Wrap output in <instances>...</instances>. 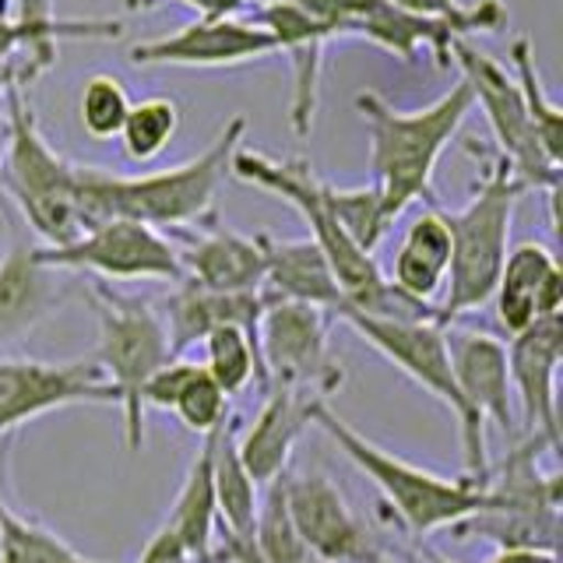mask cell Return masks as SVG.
<instances>
[{
    "label": "cell",
    "mask_w": 563,
    "mask_h": 563,
    "mask_svg": "<svg viewBox=\"0 0 563 563\" xmlns=\"http://www.w3.org/2000/svg\"><path fill=\"white\" fill-rule=\"evenodd\" d=\"M246 117H229L211 145L194 158L155 173H113L99 166H78V216L81 233L106 219H131L166 229L194 225L216 216V194L233 166V155L243 148Z\"/></svg>",
    "instance_id": "obj_1"
},
{
    "label": "cell",
    "mask_w": 563,
    "mask_h": 563,
    "mask_svg": "<svg viewBox=\"0 0 563 563\" xmlns=\"http://www.w3.org/2000/svg\"><path fill=\"white\" fill-rule=\"evenodd\" d=\"M229 173L243 184L275 194V198L299 211V219L310 229V240L321 246V254L331 264L334 282H339V289L345 296V307H356L374 317H398V321H427V317H437V307H422L416 299L401 296L377 268L374 254H363L349 240V233L328 208L324 180L313 173L307 158H272L254 148H240L233 155Z\"/></svg>",
    "instance_id": "obj_2"
},
{
    "label": "cell",
    "mask_w": 563,
    "mask_h": 563,
    "mask_svg": "<svg viewBox=\"0 0 563 563\" xmlns=\"http://www.w3.org/2000/svg\"><path fill=\"white\" fill-rule=\"evenodd\" d=\"M356 110L366 123L369 176H374V187L380 194L384 219L395 225L401 211L416 201L433 208L437 163L472 113L468 85L457 81L451 92L422 106V110H395L377 92H360Z\"/></svg>",
    "instance_id": "obj_3"
},
{
    "label": "cell",
    "mask_w": 563,
    "mask_h": 563,
    "mask_svg": "<svg viewBox=\"0 0 563 563\" xmlns=\"http://www.w3.org/2000/svg\"><path fill=\"white\" fill-rule=\"evenodd\" d=\"M521 194H528V187L518 180L515 169L500 155H483L468 205L457 211H444L451 233V268L444 282V303H437L440 324L451 328V321L483 310L493 299L500 268L507 261L510 222H515Z\"/></svg>",
    "instance_id": "obj_4"
},
{
    "label": "cell",
    "mask_w": 563,
    "mask_h": 563,
    "mask_svg": "<svg viewBox=\"0 0 563 563\" xmlns=\"http://www.w3.org/2000/svg\"><path fill=\"white\" fill-rule=\"evenodd\" d=\"M313 427L324 430L331 437V444L380 489V497L391 507L398 525L416 539L433 536L440 528H451L462 518L475 515V510L489 507V493L483 483L468 479V475H462V479H444V475L409 465L405 457L377 448L374 440H366L356 427H349L328 401L317 409Z\"/></svg>",
    "instance_id": "obj_5"
},
{
    "label": "cell",
    "mask_w": 563,
    "mask_h": 563,
    "mask_svg": "<svg viewBox=\"0 0 563 563\" xmlns=\"http://www.w3.org/2000/svg\"><path fill=\"white\" fill-rule=\"evenodd\" d=\"M542 451H553L542 437H518L497 472L486 475L489 507L451 525L454 539H483L497 550H560L563 475L542 472Z\"/></svg>",
    "instance_id": "obj_6"
},
{
    "label": "cell",
    "mask_w": 563,
    "mask_h": 563,
    "mask_svg": "<svg viewBox=\"0 0 563 563\" xmlns=\"http://www.w3.org/2000/svg\"><path fill=\"white\" fill-rule=\"evenodd\" d=\"M8 102V148L0 166V190L22 211L25 225L43 243L64 246L81 236L78 216V166L49 145L40 131L22 88H11Z\"/></svg>",
    "instance_id": "obj_7"
},
{
    "label": "cell",
    "mask_w": 563,
    "mask_h": 563,
    "mask_svg": "<svg viewBox=\"0 0 563 563\" xmlns=\"http://www.w3.org/2000/svg\"><path fill=\"white\" fill-rule=\"evenodd\" d=\"M88 303L96 310L99 321V345H96V363L113 384L117 401L123 409V440L128 451L145 448V409H141V391L158 374L173 356H169V339L163 328L155 303L141 296L117 292L106 282H88L85 286Z\"/></svg>",
    "instance_id": "obj_8"
},
{
    "label": "cell",
    "mask_w": 563,
    "mask_h": 563,
    "mask_svg": "<svg viewBox=\"0 0 563 563\" xmlns=\"http://www.w3.org/2000/svg\"><path fill=\"white\" fill-rule=\"evenodd\" d=\"M334 321L349 324L360 339L380 352V356L398 366L405 377L416 380L422 391L433 395L440 405H448L451 416L462 430V451H465V475L475 483H486L493 472L489 451H486V427L479 419H472L465 409L462 391H457L451 352H448V324H440L437 317L427 321H398V317H374L356 307H342L334 313Z\"/></svg>",
    "instance_id": "obj_9"
},
{
    "label": "cell",
    "mask_w": 563,
    "mask_h": 563,
    "mask_svg": "<svg viewBox=\"0 0 563 563\" xmlns=\"http://www.w3.org/2000/svg\"><path fill=\"white\" fill-rule=\"evenodd\" d=\"M261 299L264 310L257 324V352L264 380L286 384L328 401L345 384V369L331 356L328 345L334 317L321 307L292 303V299H272L264 292Z\"/></svg>",
    "instance_id": "obj_10"
},
{
    "label": "cell",
    "mask_w": 563,
    "mask_h": 563,
    "mask_svg": "<svg viewBox=\"0 0 563 563\" xmlns=\"http://www.w3.org/2000/svg\"><path fill=\"white\" fill-rule=\"evenodd\" d=\"M451 60L462 67V81L472 92V106H483L489 131L500 145V158L515 169L518 180L528 190H560V166L550 163V155L539 145V134L525 110L515 75H507V67H500L489 53L475 49L468 40L451 43Z\"/></svg>",
    "instance_id": "obj_11"
},
{
    "label": "cell",
    "mask_w": 563,
    "mask_h": 563,
    "mask_svg": "<svg viewBox=\"0 0 563 563\" xmlns=\"http://www.w3.org/2000/svg\"><path fill=\"white\" fill-rule=\"evenodd\" d=\"M35 261L53 272H92L113 282H180V257L152 225L106 219L64 246H35Z\"/></svg>",
    "instance_id": "obj_12"
},
{
    "label": "cell",
    "mask_w": 563,
    "mask_h": 563,
    "mask_svg": "<svg viewBox=\"0 0 563 563\" xmlns=\"http://www.w3.org/2000/svg\"><path fill=\"white\" fill-rule=\"evenodd\" d=\"M110 401H117V391L92 356L67 363L0 360V437L53 409Z\"/></svg>",
    "instance_id": "obj_13"
},
{
    "label": "cell",
    "mask_w": 563,
    "mask_h": 563,
    "mask_svg": "<svg viewBox=\"0 0 563 563\" xmlns=\"http://www.w3.org/2000/svg\"><path fill=\"white\" fill-rule=\"evenodd\" d=\"M286 500L307 553L324 563H374L384 542L352 510L345 493L324 472L286 468Z\"/></svg>",
    "instance_id": "obj_14"
},
{
    "label": "cell",
    "mask_w": 563,
    "mask_h": 563,
    "mask_svg": "<svg viewBox=\"0 0 563 563\" xmlns=\"http://www.w3.org/2000/svg\"><path fill=\"white\" fill-rule=\"evenodd\" d=\"M507 377L515 391V416L521 419L518 437H542L560 454V405L556 380L563 363V313L539 317L536 324L510 334Z\"/></svg>",
    "instance_id": "obj_15"
},
{
    "label": "cell",
    "mask_w": 563,
    "mask_h": 563,
    "mask_svg": "<svg viewBox=\"0 0 563 563\" xmlns=\"http://www.w3.org/2000/svg\"><path fill=\"white\" fill-rule=\"evenodd\" d=\"M278 46L268 32L243 18H198L158 40L134 43L128 60L134 67H236L275 57Z\"/></svg>",
    "instance_id": "obj_16"
},
{
    "label": "cell",
    "mask_w": 563,
    "mask_h": 563,
    "mask_svg": "<svg viewBox=\"0 0 563 563\" xmlns=\"http://www.w3.org/2000/svg\"><path fill=\"white\" fill-rule=\"evenodd\" d=\"M176 257H180V282L211 289V292H254L264 282V246L261 233L243 236L236 229L208 216L194 225L166 229L163 233Z\"/></svg>",
    "instance_id": "obj_17"
},
{
    "label": "cell",
    "mask_w": 563,
    "mask_h": 563,
    "mask_svg": "<svg viewBox=\"0 0 563 563\" xmlns=\"http://www.w3.org/2000/svg\"><path fill=\"white\" fill-rule=\"evenodd\" d=\"M251 22L268 32L278 53L289 57V67H292L289 123H292L296 137H307L313 131L317 102H321L324 46L331 43V32L324 22H317L310 11L292 4V0H268V4H257Z\"/></svg>",
    "instance_id": "obj_18"
},
{
    "label": "cell",
    "mask_w": 563,
    "mask_h": 563,
    "mask_svg": "<svg viewBox=\"0 0 563 563\" xmlns=\"http://www.w3.org/2000/svg\"><path fill=\"white\" fill-rule=\"evenodd\" d=\"M321 405L324 398H317V395L296 391V387H286V384H268L264 405L254 416V422L243 433L236 430L240 462L251 472V479L257 486L278 479V475L289 468V457L299 444V437L313 427Z\"/></svg>",
    "instance_id": "obj_19"
},
{
    "label": "cell",
    "mask_w": 563,
    "mask_h": 563,
    "mask_svg": "<svg viewBox=\"0 0 563 563\" xmlns=\"http://www.w3.org/2000/svg\"><path fill=\"white\" fill-rule=\"evenodd\" d=\"M448 352L454 366L457 391H462L465 409L472 419L486 427L497 422L504 433L518 440V416H515V391L507 377V349L500 339L486 331L448 328Z\"/></svg>",
    "instance_id": "obj_20"
},
{
    "label": "cell",
    "mask_w": 563,
    "mask_h": 563,
    "mask_svg": "<svg viewBox=\"0 0 563 563\" xmlns=\"http://www.w3.org/2000/svg\"><path fill=\"white\" fill-rule=\"evenodd\" d=\"M155 310L163 317V328L169 339V356L184 360L194 345H201L208 334L219 328H243L257 342L264 299H261V289L211 292V289L194 286V282H176Z\"/></svg>",
    "instance_id": "obj_21"
},
{
    "label": "cell",
    "mask_w": 563,
    "mask_h": 563,
    "mask_svg": "<svg viewBox=\"0 0 563 563\" xmlns=\"http://www.w3.org/2000/svg\"><path fill=\"white\" fill-rule=\"evenodd\" d=\"M489 303L507 339L536 324L539 317L563 313V272L556 254L542 243H521L507 251Z\"/></svg>",
    "instance_id": "obj_22"
},
{
    "label": "cell",
    "mask_w": 563,
    "mask_h": 563,
    "mask_svg": "<svg viewBox=\"0 0 563 563\" xmlns=\"http://www.w3.org/2000/svg\"><path fill=\"white\" fill-rule=\"evenodd\" d=\"M70 282L35 261V246L14 240L0 257V345H11L35 331L49 313L64 307Z\"/></svg>",
    "instance_id": "obj_23"
},
{
    "label": "cell",
    "mask_w": 563,
    "mask_h": 563,
    "mask_svg": "<svg viewBox=\"0 0 563 563\" xmlns=\"http://www.w3.org/2000/svg\"><path fill=\"white\" fill-rule=\"evenodd\" d=\"M261 246H264V282H261L264 296L321 307L331 317L345 307V296L339 289V282H334L331 264L310 236L275 240L268 233H261Z\"/></svg>",
    "instance_id": "obj_24"
},
{
    "label": "cell",
    "mask_w": 563,
    "mask_h": 563,
    "mask_svg": "<svg viewBox=\"0 0 563 563\" xmlns=\"http://www.w3.org/2000/svg\"><path fill=\"white\" fill-rule=\"evenodd\" d=\"M448 268H451V233L444 211L433 205L405 229V236L391 257V272L384 278L401 296L416 299L422 307H437V296L444 292L448 282Z\"/></svg>",
    "instance_id": "obj_25"
},
{
    "label": "cell",
    "mask_w": 563,
    "mask_h": 563,
    "mask_svg": "<svg viewBox=\"0 0 563 563\" xmlns=\"http://www.w3.org/2000/svg\"><path fill=\"white\" fill-rule=\"evenodd\" d=\"M141 409L173 412L190 433L208 437L229 419V398L222 387L205 374L201 363L169 360L141 391Z\"/></svg>",
    "instance_id": "obj_26"
},
{
    "label": "cell",
    "mask_w": 563,
    "mask_h": 563,
    "mask_svg": "<svg viewBox=\"0 0 563 563\" xmlns=\"http://www.w3.org/2000/svg\"><path fill=\"white\" fill-rule=\"evenodd\" d=\"M163 528H169L173 539L184 545L194 563H216L219 504L216 483H211V433L201 437V451L194 454Z\"/></svg>",
    "instance_id": "obj_27"
},
{
    "label": "cell",
    "mask_w": 563,
    "mask_h": 563,
    "mask_svg": "<svg viewBox=\"0 0 563 563\" xmlns=\"http://www.w3.org/2000/svg\"><path fill=\"white\" fill-rule=\"evenodd\" d=\"M236 419L229 416L222 427L211 433V483H216V504H219V532L216 536H236L251 539L254 515H257V483L243 468L236 451Z\"/></svg>",
    "instance_id": "obj_28"
},
{
    "label": "cell",
    "mask_w": 563,
    "mask_h": 563,
    "mask_svg": "<svg viewBox=\"0 0 563 563\" xmlns=\"http://www.w3.org/2000/svg\"><path fill=\"white\" fill-rule=\"evenodd\" d=\"M264 497H257V515L251 528V545L254 556L261 563H303L310 553L303 539L296 532V521L289 515V500H286V472L278 479L264 483Z\"/></svg>",
    "instance_id": "obj_29"
},
{
    "label": "cell",
    "mask_w": 563,
    "mask_h": 563,
    "mask_svg": "<svg viewBox=\"0 0 563 563\" xmlns=\"http://www.w3.org/2000/svg\"><path fill=\"white\" fill-rule=\"evenodd\" d=\"M201 349H205V363H201L205 374L222 387L225 398L246 391L251 380H257L261 387H268V380H264L257 342L243 328L211 331L208 339L201 342Z\"/></svg>",
    "instance_id": "obj_30"
},
{
    "label": "cell",
    "mask_w": 563,
    "mask_h": 563,
    "mask_svg": "<svg viewBox=\"0 0 563 563\" xmlns=\"http://www.w3.org/2000/svg\"><path fill=\"white\" fill-rule=\"evenodd\" d=\"M510 64H515V81L521 88V99H525V110L532 117V128L539 134V145L542 152L550 155V163H563V110L545 96L542 78H539V67H536V53L532 43L518 35L510 43Z\"/></svg>",
    "instance_id": "obj_31"
},
{
    "label": "cell",
    "mask_w": 563,
    "mask_h": 563,
    "mask_svg": "<svg viewBox=\"0 0 563 563\" xmlns=\"http://www.w3.org/2000/svg\"><path fill=\"white\" fill-rule=\"evenodd\" d=\"M0 563H102L78 553L67 539L49 532L46 525L14 515L8 507L0 521Z\"/></svg>",
    "instance_id": "obj_32"
},
{
    "label": "cell",
    "mask_w": 563,
    "mask_h": 563,
    "mask_svg": "<svg viewBox=\"0 0 563 563\" xmlns=\"http://www.w3.org/2000/svg\"><path fill=\"white\" fill-rule=\"evenodd\" d=\"M176 128H180V106L173 99L152 96V99L131 102V113L120 128L123 152H128V158H134V163H152V158H158L169 148Z\"/></svg>",
    "instance_id": "obj_33"
},
{
    "label": "cell",
    "mask_w": 563,
    "mask_h": 563,
    "mask_svg": "<svg viewBox=\"0 0 563 563\" xmlns=\"http://www.w3.org/2000/svg\"><path fill=\"white\" fill-rule=\"evenodd\" d=\"M324 198H328L331 216L339 219V225L349 233V240L356 243L363 254H374L377 243L387 236V229H391V222L384 219L377 187L374 184H366V187L324 184Z\"/></svg>",
    "instance_id": "obj_34"
},
{
    "label": "cell",
    "mask_w": 563,
    "mask_h": 563,
    "mask_svg": "<svg viewBox=\"0 0 563 563\" xmlns=\"http://www.w3.org/2000/svg\"><path fill=\"white\" fill-rule=\"evenodd\" d=\"M131 113V96L120 78L113 75H92L81 81V99H78V120L88 137L110 141L120 137L123 120Z\"/></svg>",
    "instance_id": "obj_35"
},
{
    "label": "cell",
    "mask_w": 563,
    "mask_h": 563,
    "mask_svg": "<svg viewBox=\"0 0 563 563\" xmlns=\"http://www.w3.org/2000/svg\"><path fill=\"white\" fill-rule=\"evenodd\" d=\"M8 14L18 25L35 29V32H60L67 40H85V43H110L123 35L120 18H57L53 14V0H11Z\"/></svg>",
    "instance_id": "obj_36"
},
{
    "label": "cell",
    "mask_w": 563,
    "mask_h": 563,
    "mask_svg": "<svg viewBox=\"0 0 563 563\" xmlns=\"http://www.w3.org/2000/svg\"><path fill=\"white\" fill-rule=\"evenodd\" d=\"M395 8L430 18V22L451 25L462 40H468L472 32H500L507 25V8L500 0H483L475 8H462L457 0H391Z\"/></svg>",
    "instance_id": "obj_37"
},
{
    "label": "cell",
    "mask_w": 563,
    "mask_h": 563,
    "mask_svg": "<svg viewBox=\"0 0 563 563\" xmlns=\"http://www.w3.org/2000/svg\"><path fill=\"white\" fill-rule=\"evenodd\" d=\"M131 11H145L152 4H158V0H123ZM176 4H187L194 8L201 18H233L240 8H246L251 0H176ZM254 4H264V0H254Z\"/></svg>",
    "instance_id": "obj_38"
},
{
    "label": "cell",
    "mask_w": 563,
    "mask_h": 563,
    "mask_svg": "<svg viewBox=\"0 0 563 563\" xmlns=\"http://www.w3.org/2000/svg\"><path fill=\"white\" fill-rule=\"evenodd\" d=\"M137 563H194V560L187 556L184 545L173 539L169 528H158V532L148 539L145 553H141V560H137Z\"/></svg>",
    "instance_id": "obj_39"
},
{
    "label": "cell",
    "mask_w": 563,
    "mask_h": 563,
    "mask_svg": "<svg viewBox=\"0 0 563 563\" xmlns=\"http://www.w3.org/2000/svg\"><path fill=\"white\" fill-rule=\"evenodd\" d=\"M216 563H261L254 556V545L251 539H236V536H216ZM303 563H324L317 556H307Z\"/></svg>",
    "instance_id": "obj_40"
},
{
    "label": "cell",
    "mask_w": 563,
    "mask_h": 563,
    "mask_svg": "<svg viewBox=\"0 0 563 563\" xmlns=\"http://www.w3.org/2000/svg\"><path fill=\"white\" fill-rule=\"evenodd\" d=\"M486 563H560L550 550H497Z\"/></svg>",
    "instance_id": "obj_41"
},
{
    "label": "cell",
    "mask_w": 563,
    "mask_h": 563,
    "mask_svg": "<svg viewBox=\"0 0 563 563\" xmlns=\"http://www.w3.org/2000/svg\"><path fill=\"white\" fill-rule=\"evenodd\" d=\"M409 563H454L448 553H440V550H433V545H427V542H416L412 550H409V556H405Z\"/></svg>",
    "instance_id": "obj_42"
},
{
    "label": "cell",
    "mask_w": 563,
    "mask_h": 563,
    "mask_svg": "<svg viewBox=\"0 0 563 563\" xmlns=\"http://www.w3.org/2000/svg\"><path fill=\"white\" fill-rule=\"evenodd\" d=\"M4 148H8V117L0 110V166H4Z\"/></svg>",
    "instance_id": "obj_43"
},
{
    "label": "cell",
    "mask_w": 563,
    "mask_h": 563,
    "mask_svg": "<svg viewBox=\"0 0 563 563\" xmlns=\"http://www.w3.org/2000/svg\"><path fill=\"white\" fill-rule=\"evenodd\" d=\"M11 88H18V85H14V78H11V75H4V70H0V99H4V96L11 92Z\"/></svg>",
    "instance_id": "obj_44"
},
{
    "label": "cell",
    "mask_w": 563,
    "mask_h": 563,
    "mask_svg": "<svg viewBox=\"0 0 563 563\" xmlns=\"http://www.w3.org/2000/svg\"><path fill=\"white\" fill-rule=\"evenodd\" d=\"M374 563H409V560H405V556H395V553H387V550H384Z\"/></svg>",
    "instance_id": "obj_45"
},
{
    "label": "cell",
    "mask_w": 563,
    "mask_h": 563,
    "mask_svg": "<svg viewBox=\"0 0 563 563\" xmlns=\"http://www.w3.org/2000/svg\"><path fill=\"white\" fill-rule=\"evenodd\" d=\"M4 515H8V504H4V493H0V521H4Z\"/></svg>",
    "instance_id": "obj_46"
}]
</instances>
